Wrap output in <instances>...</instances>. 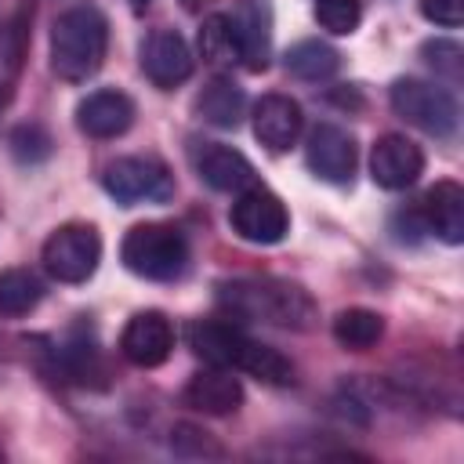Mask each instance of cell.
I'll use <instances>...</instances> for the list:
<instances>
[{"label":"cell","instance_id":"1","mask_svg":"<svg viewBox=\"0 0 464 464\" xmlns=\"http://www.w3.org/2000/svg\"><path fill=\"white\" fill-rule=\"evenodd\" d=\"M188 344L210 366L243 370V373H250V377H257L265 384H290L294 381V362L283 352H276L272 344H261V341L246 337L232 323L196 319V323H188Z\"/></svg>","mask_w":464,"mask_h":464},{"label":"cell","instance_id":"2","mask_svg":"<svg viewBox=\"0 0 464 464\" xmlns=\"http://www.w3.org/2000/svg\"><path fill=\"white\" fill-rule=\"evenodd\" d=\"M109 51V22L98 7L80 4L54 18L51 25V69L65 83L91 80Z\"/></svg>","mask_w":464,"mask_h":464},{"label":"cell","instance_id":"3","mask_svg":"<svg viewBox=\"0 0 464 464\" xmlns=\"http://www.w3.org/2000/svg\"><path fill=\"white\" fill-rule=\"evenodd\" d=\"M218 301L236 319H265L283 330H308L315 319L312 297L286 279H236L218 286Z\"/></svg>","mask_w":464,"mask_h":464},{"label":"cell","instance_id":"4","mask_svg":"<svg viewBox=\"0 0 464 464\" xmlns=\"http://www.w3.org/2000/svg\"><path fill=\"white\" fill-rule=\"evenodd\" d=\"M120 257H123L127 272H134L141 279L170 283V279L185 276V268H188V243L174 225L141 221L123 236Z\"/></svg>","mask_w":464,"mask_h":464},{"label":"cell","instance_id":"5","mask_svg":"<svg viewBox=\"0 0 464 464\" xmlns=\"http://www.w3.org/2000/svg\"><path fill=\"white\" fill-rule=\"evenodd\" d=\"M102 185L120 207L174 199V174L156 156H120V160H112L102 174Z\"/></svg>","mask_w":464,"mask_h":464},{"label":"cell","instance_id":"6","mask_svg":"<svg viewBox=\"0 0 464 464\" xmlns=\"http://www.w3.org/2000/svg\"><path fill=\"white\" fill-rule=\"evenodd\" d=\"M44 268L51 279L58 283H87L102 261V236L94 225H83V221H69L62 228H54L44 243V254H40Z\"/></svg>","mask_w":464,"mask_h":464},{"label":"cell","instance_id":"7","mask_svg":"<svg viewBox=\"0 0 464 464\" xmlns=\"http://www.w3.org/2000/svg\"><path fill=\"white\" fill-rule=\"evenodd\" d=\"M388 102H392L395 116H402L406 123H413L417 130H424L431 138H453V130H457V120H460L457 102L428 80H395Z\"/></svg>","mask_w":464,"mask_h":464},{"label":"cell","instance_id":"8","mask_svg":"<svg viewBox=\"0 0 464 464\" xmlns=\"http://www.w3.org/2000/svg\"><path fill=\"white\" fill-rule=\"evenodd\" d=\"M228 225L239 239L257 243V246H272L290 232V214H286V203L272 188L250 185L236 196V203L228 210Z\"/></svg>","mask_w":464,"mask_h":464},{"label":"cell","instance_id":"9","mask_svg":"<svg viewBox=\"0 0 464 464\" xmlns=\"http://www.w3.org/2000/svg\"><path fill=\"white\" fill-rule=\"evenodd\" d=\"M355 160H359L355 156V138L344 127H337V123L312 127L308 145H304V163L319 181L348 185L352 174H355Z\"/></svg>","mask_w":464,"mask_h":464},{"label":"cell","instance_id":"10","mask_svg":"<svg viewBox=\"0 0 464 464\" xmlns=\"http://www.w3.org/2000/svg\"><path fill=\"white\" fill-rule=\"evenodd\" d=\"M424 174V152L417 141H410L406 134H381L370 149V178L388 188H410L417 178Z\"/></svg>","mask_w":464,"mask_h":464},{"label":"cell","instance_id":"11","mask_svg":"<svg viewBox=\"0 0 464 464\" xmlns=\"http://www.w3.org/2000/svg\"><path fill=\"white\" fill-rule=\"evenodd\" d=\"M120 352L127 362L152 370L163 366L174 352V326L163 312H138L127 319L123 334H120Z\"/></svg>","mask_w":464,"mask_h":464},{"label":"cell","instance_id":"12","mask_svg":"<svg viewBox=\"0 0 464 464\" xmlns=\"http://www.w3.org/2000/svg\"><path fill=\"white\" fill-rule=\"evenodd\" d=\"M141 72L160 87L170 91L192 76V51L181 33L174 29H152L141 40Z\"/></svg>","mask_w":464,"mask_h":464},{"label":"cell","instance_id":"13","mask_svg":"<svg viewBox=\"0 0 464 464\" xmlns=\"http://www.w3.org/2000/svg\"><path fill=\"white\" fill-rule=\"evenodd\" d=\"M196 174L214 188V192H243L250 185H257V170L254 163L232 149V145H221V141H207L199 145L196 152Z\"/></svg>","mask_w":464,"mask_h":464},{"label":"cell","instance_id":"14","mask_svg":"<svg viewBox=\"0 0 464 464\" xmlns=\"http://www.w3.org/2000/svg\"><path fill=\"white\" fill-rule=\"evenodd\" d=\"M301 127H304V112L286 94H265L254 105V138L268 152H286L301 138Z\"/></svg>","mask_w":464,"mask_h":464},{"label":"cell","instance_id":"15","mask_svg":"<svg viewBox=\"0 0 464 464\" xmlns=\"http://www.w3.org/2000/svg\"><path fill=\"white\" fill-rule=\"evenodd\" d=\"M185 406L210 413V417H228L243 406V384L225 370V366H210L188 377L185 392H181Z\"/></svg>","mask_w":464,"mask_h":464},{"label":"cell","instance_id":"16","mask_svg":"<svg viewBox=\"0 0 464 464\" xmlns=\"http://www.w3.org/2000/svg\"><path fill=\"white\" fill-rule=\"evenodd\" d=\"M76 123L91 138H120L134 123V102L123 91H94L76 105Z\"/></svg>","mask_w":464,"mask_h":464},{"label":"cell","instance_id":"17","mask_svg":"<svg viewBox=\"0 0 464 464\" xmlns=\"http://www.w3.org/2000/svg\"><path fill=\"white\" fill-rule=\"evenodd\" d=\"M420 218L442 243H464V188L457 181H435L420 199Z\"/></svg>","mask_w":464,"mask_h":464},{"label":"cell","instance_id":"18","mask_svg":"<svg viewBox=\"0 0 464 464\" xmlns=\"http://www.w3.org/2000/svg\"><path fill=\"white\" fill-rule=\"evenodd\" d=\"M236 33H239V51L243 62L257 72L268 65V51H272V14H268V0H243L239 14L232 18Z\"/></svg>","mask_w":464,"mask_h":464},{"label":"cell","instance_id":"19","mask_svg":"<svg viewBox=\"0 0 464 464\" xmlns=\"http://www.w3.org/2000/svg\"><path fill=\"white\" fill-rule=\"evenodd\" d=\"M243 109H246L243 87H236V83L225 80V76H214V80L196 94V112H199L207 123L225 127V130H228V127H239Z\"/></svg>","mask_w":464,"mask_h":464},{"label":"cell","instance_id":"20","mask_svg":"<svg viewBox=\"0 0 464 464\" xmlns=\"http://www.w3.org/2000/svg\"><path fill=\"white\" fill-rule=\"evenodd\" d=\"M199 54L203 62L218 65V69H228L243 58L239 51V33H236V22L228 14H207L203 25H199Z\"/></svg>","mask_w":464,"mask_h":464},{"label":"cell","instance_id":"21","mask_svg":"<svg viewBox=\"0 0 464 464\" xmlns=\"http://www.w3.org/2000/svg\"><path fill=\"white\" fill-rule=\"evenodd\" d=\"M384 337V319L373 308H344L334 319V341L348 352H366Z\"/></svg>","mask_w":464,"mask_h":464},{"label":"cell","instance_id":"22","mask_svg":"<svg viewBox=\"0 0 464 464\" xmlns=\"http://www.w3.org/2000/svg\"><path fill=\"white\" fill-rule=\"evenodd\" d=\"M44 297V283L29 268H4L0 272V315L18 319L29 315Z\"/></svg>","mask_w":464,"mask_h":464},{"label":"cell","instance_id":"23","mask_svg":"<svg viewBox=\"0 0 464 464\" xmlns=\"http://www.w3.org/2000/svg\"><path fill=\"white\" fill-rule=\"evenodd\" d=\"M286 69L297 80L319 83V80H330L341 69V54L330 44H323V40H301V44H294L286 51Z\"/></svg>","mask_w":464,"mask_h":464},{"label":"cell","instance_id":"24","mask_svg":"<svg viewBox=\"0 0 464 464\" xmlns=\"http://www.w3.org/2000/svg\"><path fill=\"white\" fill-rule=\"evenodd\" d=\"M315 22L334 36H352L362 22V0H315Z\"/></svg>","mask_w":464,"mask_h":464},{"label":"cell","instance_id":"25","mask_svg":"<svg viewBox=\"0 0 464 464\" xmlns=\"http://www.w3.org/2000/svg\"><path fill=\"white\" fill-rule=\"evenodd\" d=\"M7 145H11V156L18 163H40V160L51 156V145L54 141H51V134L40 123H18L11 130V138H7Z\"/></svg>","mask_w":464,"mask_h":464},{"label":"cell","instance_id":"26","mask_svg":"<svg viewBox=\"0 0 464 464\" xmlns=\"http://www.w3.org/2000/svg\"><path fill=\"white\" fill-rule=\"evenodd\" d=\"M170 450H174L178 457H188V460H196V457H225L221 442H214L210 431H203V428H196V424H174V431H170Z\"/></svg>","mask_w":464,"mask_h":464},{"label":"cell","instance_id":"27","mask_svg":"<svg viewBox=\"0 0 464 464\" xmlns=\"http://www.w3.org/2000/svg\"><path fill=\"white\" fill-rule=\"evenodd\" d=\"M420 54H424V62L431 65V69H439V72H446L450 80H460V44H453V40H428L424 47H420Z\"/></svg>","mask_w":464,"mask_h":464},{"label":"cell","instance_id":"28","mask_svg":"<svg viewBox=\"0 0 464 464\" xmlns=\"http://www.w3.org/2000/svg\"><path fill=\"white\" fill-rule=\"evenodd\" d=\"M420 14L442 29H457L464 22V0H420Z\"/></svg>","mask_w":464,"mask_h":464},{"label":"cell","instance_id":"29","mask_svg":"<svg viewBox=\"0 0 464 464\" xmlns=\"http://www.w3.org/2000/svg\"><path fill=\"white\" fill-rule=\"evenodd\" d=\"M127 4H130V11H134V14H141V11H149V4H152V0H127Z\"/></svg>","mask_w":464,"mask_h":464}]
</instances>
